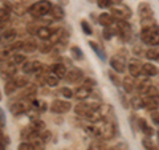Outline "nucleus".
<instances>
[{"mask_svg":"<svg viewBox=\"0 0 159 150\" xmlns=\"http://www.w3.org/2000/svg\"><path fill=\"white\" fill-rule=\"evenodd\" d=\"M141 40L143 44L151 47L159 45V26L155 24V20H152V17L142 20Z\"/></svg>","mask_w":159,"mask_h":150,"instance_id":"1","label":"nucleus"},{"mask_svg":"<svg viewBox=\"0 0 159 150\" xmlns=\"http://www.w3.org/2000/svg\"><path fill=\"white\" fill-rule=\"evenodd\" d=\"M52 9V4L49 0H40V2L34 3L33 6L28 8V12L32 15L33 17H43L47 13L51 12Z\"/></svg>","mask_w":159,"mask_h":150,"instance_id":"2","label":"nucleus"},{"mask_svg":"<svg viewBox=\"0 0 159 150\" xmlns=\"http://www.w3.org/2000/svg\"><path fill=\"white\" fill-rule=\"evenodd\" d=\"M110 13L113 15V17L116 20H127L131 16L130 8H129L127 6H125V4H121V3L116 4V6H111L110 7Z\"/></svg>","mask_w":159,"mask_h":150,"instance_id":"3","label":"nucleus"},{"mask_svg":"<svg viewBox=\"0 0 159 150\" xmlns=\"http://www.w3.org/2000/svg\"><path fill=\"white\" fill-rule=\"evenodd\" d=\"M99 106L98 102H85V101H81L78 102L76 106H74V112H76L77 116L80 117H88L94 109H97Z\"/></svg>","mask_w":159,"mask_h":150,"instance_id":"4","label":"nucleus"},{"mask_svg":"<svg viewBox=\"0 0 159 150\" xmlns=\"http://www.w3.org/2000/svg\"><path fill=\"white\" fill-rule=\"evenodd\" d=\"M116 26H117V29H118V36H119V39H121L123 43L130 41L131 35H133L131 33L130 24H129L126 20H117Z\"/></svg>","mask_w":159,"mask_h":150,"instance_id":"5","label":"nucleus"},{"mask_svg":"<svg viewBox=\"0 0 159 150\" xmlns=\"http://www.w3.org/2000/svg\"><path fill=\"white\" fill-rule=\"evenodd\" d=\"M51 112L54 114H64L68 113L72 109V105L69 101H64V100H54L51 104Z\"/></svg>","mask_w":159,"mask_h":150,"instance_id":"6","label":"nucleus"},{"mask_svg":"<svg viewBox=\"0 0 159 150\" xmlns=\"http://www.w3.org/2000/svg\"><path fill=\"white\" fill-rule=\"evenodd\" d=\"M32 104H29L27 100H19V101L15 102L12 106H11V113L13 114V116H20V114H24V113H28L29 109H31Z\"/></svg>","mask_w":159,"mask_h":150,"instance_id":"7","label":"nucleus"},{"mask_svg":"<svg viewBox=\"0 0 159 150\" xmlns=\"http://www.w3.org/2000/svg\"><path fill=\"white\" fill-rule=\"evenodd\" d=\"M126 60L122 54H114L110 59V67L118 73H123L126 71Z\"/></svg>","mask_w":159,"mask_h":150,"instance_id":"8","label":"nucleus"},{"mask_svg":"<svg viewBox=\"0 0 159 150\" xmlns=\"http://www.w3.org/2000/svg\"><path fill=\"white\" fill-rule=\"evenodd\" d=\"M151 88H152V82L148 77H141L135 82V89L139 94H147Z\"/></svg>","mask_w":159,"mask_h":150,"instance_id":"9","label":"nucleus"},{"mask_svg":"<svg viewBox=\"0 0 159 150\" xmlns=\"http://www.w3.org/2000/svg\"><path fill=\"white\" fill-rule=\"evenodd\" d=\"M127 69H129V73H130V76H133V77H139V76H141V73L143 72V64L139 61V60L133 59V60H130V61H129Z\"/></svg>","mask_w":159,"mask_h":150,"instance_id":"10","label":"nucleus"},{"mask_svg":"<svg viewBox=\"0 0 159 150\" xmlns=\"http://www.w3.org/2000/svg\"><path fill=\"white\" fill-rule=\"evenodd\" d=\"M29 143L32 146V150H45V141L43 139V137L39 133H32L31 137L28 138Z\"/></svg>","mask_w":159,"mask_h":150,"instance_id":"11","label":"nucleus"},{"mask_svg":"<svg viewBox=\"0 0 159 150\" xmlns=\"http://www.w3.org/2000/svg\"><path fill=\"white\" fill-rule=\"evenodd\" d=\"M82 78H84V73H82L81 69H78V68H72L65 77L66 81L70 82V84H77V82L81 81Z\"/></svg>","mask_w":159,"mask_h":150,"instance_id":"12","label":"nucleus"},{"mask_svg":"<svg viewBox=\"0 0 159 150\" xmlns=\"http://www.w3.org/2000/svg\"><path fill=\"white\" fill-rule=\"evenodd\" d=\"M92 88L89 87H85V85H81V87H78L76 89V92H74V97H76L77 100H80V101H85V100L88 97L92 96Z\"/></svg>","mask_w":159,"mask_h":150,"instance_id":"13","label":"nucleus"},{"mask_svg":"<svg viewBox=\"0 0 159 150\" xmlns=\"http://www.w3.org/2000/svg\"><path fill=\"white\" fill-rule=\"evenodd\" d=\"M138 15L141 16L142 20L151 19L152 17V9L148 3H139L138 4Z\"/></svg>","mask_w":159,"mask_h":150,"instance_id":"14","label":"nucleus"},{"mask_svg":"<svg viewBox=\"0 0 159 150\" xmlns=\"http://www.w3.org/2000/svg\"><path fill=\"white\" fill-rule=\"evenodd\" d=\"M143 100H145V108H147L148 110H157L158 106H159V102H158V98L157 97H152V96H148V94H145L143 96Z\"/></svg>","mask_w":159,"mask_h":150,"instance_id":"15","label":"nucleus"},{"mask_svg":"<svg viewBox=\"0 0 159 150\" xmlns=\"http://www.w3.org/2000/svg\"><path fill=\"white\" fill-rule=\"evenodd\" d=\"M139 130H141L146 137H152L154 136V128H151L150 125L146 122L145 118H139Z\"/></svg>","mask_w":159,"mask_h":150,"instance_id":"16","label":"nucleus"},{"mask_svg":"<svg viewBox=\"0 0 159 150\" xmlns=\"http://www.w3.org/2000/svg\"><path fill=\"white\" fill-rule=\"evenodd\" d=\"M51 16L54 19V20H62L65 17V12H64V8L61 4H56V6H52V9H51Z\"/></svg>","mask_w":159,"mask_h":150,"instance_id":"17","label":"nucleus"},{"mask_svg":"<svg viewBox=\"0 0 159 150\" xmlns=\"http://www.w3.org/2000/svg\"><path fill=\"white\" fill-rule=\"evenodd\" d=\"M52 71H53V73L56 74V76H57L60 80H61V78H65L66 74H68L65 65H64V64H61V63H56V64H54V65L52 67Z\"/></svg>","mask_w":159,"mask_h":150,"instance_id":"18","label":"nucleus"},{"mask_svg":"<svg viewBox=\"0 0 159 150\" xmlns=\"http://www.w3.org/2000/svg\"><path fill=\"white\" fill-rule=\"evenodd\" d=\"M88 44H89V47H90L93 51H94V53H96L97 56L102 60V61H105V60H106V53H105V51L102 49V47L99 45L98 43H96V41H89Z\"/></svg>","mask_w":159,"mask_h":150,"instance_id":"19","label":"nucleus"},{"mask_svg":"<svg viewBox=\"0 0 159 150\" xmlns=\"http://www.w3.org/2000/svg\"><path fill=\"white\" fill-rule=\"evenodd\" d=\"M122 87L125 89L126 93H133V91L135 89V81H134L133 76H126L122 81Z\"/></svg>","mask_w":159,"mask_h":150,"instance_id":"20","label":"nucleus"},{"mask_svg":"<svg viewBox=\"0 0 159 150\" xmlns=\"http://www.w3.org/2000/svg\"><path fill=\"white\" fill-rule=\"evenodd\" d=\"M114 19L113 17V15L111 13H101L99 15V17H98V23L101 24V26L103 27H110L114 24Z\"/></svg>","mask_w":159,"mask_h":150,"instance_id":"21","label":"nucleus"},{"mask_svg":"<svg viewBox=\"0 0 159 150\" xmlns=\"http://www.w3.org/2000/svg\"><path fill=\"white\" fill-rule=\"evenodd\" d=\"M25 89L21 92V97L23 98H32L36 96V93H37V87L36 85H33V84H28L27 87H24Z\"/></svg>","mask_w":159,"mask_h":150,"instance_id":"22","label":"nucleus"},{"mask_svg":"<svg viewBox=\"0 0 159 150\" xmlns=\"http://www.w3.org/2000/svg\"><path fill=\"white\" fill-rule=\"evenodd\" d=\"M143 73L147 77H155L158 74V68L151 63H145L143 64Z\"/></svg>","mask_w":159,"mask_h":150,"instance_id":"23","label":"nucleus"},{"mask_svg":"<svg viewBox=\"0 0 159 150\" xmlns=\"http://www.w3.org/2000/svg\"><path fill=\"white\" fill-rule=\"evenodd\" d=\"M62 37H64V31L60 28V29H56V31L52 32V36L49 37L48 41L52 43L53 45H56V44H60V43L62 41Z\"/></svg>","mask_w":159,"mask_h":150,"instance_id":"24","label":"nucleus"},{"mask_svg":"<svg viewBox=\"0 0 159 150\" xmlns=\"http://www.w3.org/2000/svg\"><path fill=\"white\" fill-rule=\"evenodd\" d=\"M52 29L48 28V27H40V29L37 31V37L40 40H43V41H47V40H49V37L52 36Z\"/></svg>","mask_w":159,"mask_h":150,"instance_id":"25","label":"nucleus"},{"mask_svg":"<svg viewBox=\"0 0 159 150\" xmlns=\"http://www.w3.org/2000/svg\"><path fill=\"white\" fill-rule=\"evenodd\" d=\"M85 132L89 134L90 137L93 138H101V132H99V126H97V125H86L85 126Z\"/></svg>","mask_w":159,"mask_h":150,"instance_id":"26","label":"nucleus"},{"mask_svg":"<svg viewBox=\"0 0 159 150\" xmlns=\"http://www.w3.org/2000/svg\"><path fill=\"white\" fill-rule=\"evenodd\" d=\"M116 35H118V29H117L116 24H113V26H110V27H105V28H103V32H102L103 39L110 40L113 36H116Z\"/></svg>","mask_w":159,"mask_h":150,"instance_id":"27","label":"nucleus"},{"mask_svg":"<svg viewBox=\"0 0 159 150\" xmlns=\"http://www.w3.org/2000/svg\"><path fill=\"white\" fill-rule=\"evenodd\" d=\"M89 150H109V148L105 142L101 141V138H96L89 145Z\"/></svg>","mask_w":159,"mask_h":150,"instance_id":"28","label":"nucleus"},{"mask_svg":"<svg viewBox=\"0 0 159 150\" xmlns=\"http://www.w3.org/2000/svg\"><path fill=\"white\" fill-rule=\"evenodd\" d=\"M29 128L32 129V130L34 132V133H43L44 130H45V124H44L41 120H33V121L31 122V125H29Z\"/></svg>","mask_w":159,"mask_h":150,"instance_id":"29","label":"nucleus"},{"mask_svg":"<svg viewBox=\"0 0 159 150\" xmlns=\"http://www.w3.org/2000/svg\"><path fill=\"white\" fill-rule=\"evenodd\" d=\"M16 88H19L17 84H16V80H15V77H12V78L7 80L6 87H4V92H6L7 96H9V94H12L15 91H16Z\"/></svg>","mask_w":159,"mask_h":150,"instance_id":"30","label":"nucleus"},{"mask_svg":"<svg viewBox=\"0 0 159 150\" xmlns=\"http://www.w3.org/2000/svg\"><path fill=\"white\" fill-rule=\"evenodd\" d=\"M12 12L16 13L17 16H23V15L27 12V6H25V3L17 2V3L12 4Z\"/></svg>","mask_w":159,"mask_h":150,"instance_id":"31","label":"nucleus"},{"mask_svg":"<svg viewBox=\"0 0 159 150\" xmlns=\"http://www.w3.org/2000/svg\"><path fill=\"white\" fill-rule=\"evenodd\" d=\"M131 106L135 109V110L145 108V100H143V97H141V96H134L131 98Z\"/></svg>","mask_w":159,"mask_h":150,"instance_id":"32","label":"nucleus"},{"mask_svg":"<svg viewBox=\"0 0 159 150\" xmlns=\"http://www.w3.org/2000/svg\"><path fill=\"white\" fill-rule=\"evenodd\" d=\"M58 77L54 73H47L45 74V84L48 87H57L58 85Z\"/></svg>","mask_w":159,"mask_h":150,"instance_id":"33","label":"nucleus"},{"mask_svg":"<svg viewBox=\"0 0 159 150\" xmlns=\"http://www.w3.org/2000/svg\"><path fill=\"white\" fill-rule=\"evenodd\" d=\"M32 108H34L39 113H43L48 109V105L43 101V100H33L32 101Z\"/></svg>","mask_w":159,"mask_h":150,"instance_id":"34","label":"nucleus"},{"mask_svg":"<svg viewBox=\"0 0 159 150\" xmlns=\"http://www.w3.org/2000/svg\"><path fill=\"white\" fill-rule=\"evenodd\" d=\"M146 57L148 60H154V61L159 63V48H150L146 51Z\"/></svg>","mask_w":159,"mask_h":150,"instance_id":"35","label":"nucleus"},{"mask_svg":"<svg viewBox=\"0 0 159 150\" xmlns=\"http://www.w3.org/2000/svg\"><path fill=\"white\" fill-rule=\"evenodd\" d=\"M25 63V56L20 53H13L11 59H9V64H13V65H17V64H24Z\"/></svg>","mask_w":159,"mask_h":150,"instance_id":"36","label":"nucleus"},{"mask_svg":"<svg viewBox=\"0 0 159 150\" xmlns=\"http://www.w3.org/2000/svg\"><path fill=\"white\" fill-rule=\"evenodd\" d=\"M142 145H143V149H146V150H159L157 148V145L152 142V139L150 137L143 138L142 139Z\"/></svg>","mask_w":159,"mask_h":150,"instance_id":"37","label":"nucleus"},{"mask_svg":"<svg viewBox=\"0 0 159 150\" xmlns=\"http://www.w3.org/2000/svg\"><path fill=\"white\" fill-rule=\"evenodd\" d=\"M36 49H39V47H37V44L33 41H25L23 45V51L25 53H33Z\"/></svg>","mask_w":159,"mask_h":150,"instance_id":"38","label":"nucleus"},{"mask_svg":"<svg viewBox=\"0 0 159 150\" xmlns=\"http://www.w3.org/2000/svg\"><path fill=\"white\" fill-rule=\"evenodd\" d=\"M117 73H118V72H116V71L113 72L111 69L107 72L109 78H110V81H111L114 85H116V87H121V85H122V81H121V78L118 77V74H117Z\"/></svg>","mask_w":159,"mask_h":150,"instance_id":"39","label":"nucleus"},{"mask_svg":"<svg viewBox=\"0 0 159 150\" xmlns=\"http://www.w3.org/2000/svg\"><path fill=\"white\" fill-rule=\"evenodd\" d=\"M16 35H17V32L15 31V29H7V31H3L2 37H3V40L6 39L8 41H13V40L16 39Z\"/></svg>","mask_w":159,"mask_h":150,"instance_id":"40","label":"nucleus"},{"mask_svg":"<svg viewBox=\"0 0 159 150\" xmlns=\"http://www.w3.org/2000/svg\"><path fill=\"white\" fill-rule=\"evenodd\" d=\"M70 53H72V56L74 60H82L84 59V52H82V49L80 48V47H72L70 48Z\"/></svg>","mask_w":159,"mask_h":150,"instance_id":"41","label":"nucleus"},{"mask_svg":"<svg viewBox=\"0 0 159 150\" xmlns=\"http://www.w3.org/2000/svg\"><path fill=\"white\" fill-rule=\"evenodd\" d=\"M9 12H11V9L7 8V7H3L2 11H0V20H2V24H4L6 21H8L9 19Z\"/></svg>","mask_w":159,"mask_h":150,"instance_id":"42","label":"nucleus"},{"mask_svg":"<svg viewBox=\"0 0 159 150\" xmlns=\"http://www.w3.org/2000/svg\"><path fill=\"white\" fill-rule=\"evenodd\" d=\"M21 71L24 74H31L33 73V61H25L23 64V68Z\"/></svg>","mask_w":159,"mask_h":150,"instance_id":"43","label":"nucleus"},{"mask_svg":"<svg viewBox=\"0 0 159 150\" xmlns=\"http://www.w3.org/2000/svg\"><path fill=\"white\" fill-rule=\"evenodd\" d=\"M47 41H48V40H47ZM52 47H53V44L49 43V41L48 43H43L41 45H39V51L45 54V53H49V52L52 51Z\"/></svg>","mask_w":159,"mask_h":150,"instance_id":"44","label":"nucleus"},{"mask_svg":"<svg viewBox=\"0 0 159 150\" xmlns=\"http://www.w3.org/2000/svg\"><path fill=\"white\" fill-rule=\"evenodd\" d=\"M81 28H82V31H84V33H85V35H92L93 33L90 24H89L86 20H81Z\"/></svg>","mask_w":159,"mask_h":150,"instance_id":"45","label":"nucleus"},{"mask_svg":"<svg viewBox=\"0 0 159 150\" xmlns=\"http://www.w3.org/2000/svg\"><path fill=\"white\" fill-rule=\"evenodd\" d=\"M60 93H61L65 98H72V97H74V92L72 91L70 88H61V89H60Z\"/></svg>","mask_w":159,"mask_h":150,"instance_id":"46","label":"nucleus"},{"mask_svg":"<svg viewBox=\"0 0 159 150\" xmlns=\"http://www.w3.org/2000/svg\"><path fill=\"white\" fill-rule=\"evenodd\" d=\"M99 8H110L113 6V0H96Z\"/></svg>","mask_w":159,"mask_h":150,"instance_id":"47","label":"nucleus"},{"mask_svg":"<svg viewBox=\"0 0 159 150\" xmlns=\"http://www.w3.org/2000/svg\"><path fill=\"white\" fill-rule=\"evenodd\" d=\"M15 80H16V84L19 88L21 87H27L28 85V77L27 76H21V77H15Z\"/></svg>","mask_w":159,"mask_h":150,"instance_id":"48","label":"nucleus"},{"mask_svg":"<svg viewBox=\"0 0 159 150\" xmlns=\"http://www.w3.org/2000/svg\"><path fill=\"white\" fill-rule=\"evenodd\" d=\"M82 85L89 87V88H93V87H96V85H97V81L94 78H85V80H84V84Z\"/></svg>","mask_w":159,"mask_h":150,"instance_id":"49","label":"nucleus"},{"mask_svg":"<svg viewBox=\"0 0 159 150\" xmlns=\"http://www.w3.org/2000/svg\"><path fill=\"white\" fill-rule=\"evenodd\" d=\"M151 120H152V122H154V124L159 126V112H157V110L151 112Z\"/></svg>","mask_w":159,"mask_h":150,"instance_id":"50","label":"nucleus"},{"mask_svg":"<svg viewBox=\"0 0 159 150\" xmlns=\"http://www.w3.org/2000/svg\"><path fill=\"white\" fill-rule=\"evenodd\" d=\"M40 136L43 137V139H44V141H45V142H48L49 139H51V137H52V133L49 132V130H44L43 133H40Z\"/></svg>","mask_w":159,"mask_h":150,"instance_id":"51","label":"nucleus"},{"mask_svg":"<svg viewBox=\"0 0 159 150\" xmlns=\"http://www.w3.org/2000/svg\"><path fill=\"white\" fill-rule=\"evenodd\" d=\"M17 150H32V146H31V143H28V142H21L17 146Z\"/></svg>","mask_w":159,"mask_h":150,"instance_id":"52","label":"nucleus"},{"mask_svg":"<svg viewBox=\"0 0 159 150\" xmlns=\"http://www.w3.org/2000/svg\"><path fill=\"white\" fill-rule=\"evenodd\" d=\"M119 101H121L122 106L125 108V109H127V108H129V102L126 101V97H125V94H122L121 92H119Z\"/></svg>","mask_w":159,"mask_h":150,"instance_id":"53","label":"nucleus"},{"mask_svg":"<svg viewBox=\"0 0 159 150\" xmlns=\"http://www.w3.org/2000/svg\"><path fill=\"white\" fill-rule=\"evenodd\" d=\"M0 125H2V128L6 126V112H4V109L0 110Z\"/></svg>","mask_w":159,"mask_h":150,"instance_id":"54","label":"nucleus"},{"mask_svg":"<svg viewBox=\"0 0 159 150\" xmlns=\"http://www.w3.org/2000/svg\"><path fill=\"white\" fill-rule=\"evenodd\" d=\"M58 4H61V6H66V4H69V0H57Z\"/></svg>","mask_w":159,"mask_h":150,"instance_id":"55","label":"nucleus"},{"mask_svg":"<svg viewBox=\"0 0 159 150\" xmlns=\"http://www.w3.org/2000/svg\"><path fill=\"white\" fill-rule=\"evenodd\" d=\"M109 150H121L119 148H117V146H114V148H111V149H109Z\"/></svg>","mask_w":159,"mask_h":150,"instance_id":"56","label":"nucleus"},{"mask_svg":"<svg viewBox=\"0 0 159 150\" xmlns=\"http://www.w3.org/2000/svg\"><path fill=\"white\" fill-rule=\"evenodd\" d=\"M21 3H27V2H29V0H20Z\"/></svg>","mask_w":159,"mask_h":150,"instance_id":"57","label":"nucleus"},{"mask_svg":"<svg viewBox=\"0 0 159 150\" xmlns=\"http://www.w3.org/2000/svg\"><path fill=\"white\" fill-rule=\"evenodd\" d=\"M157 134H158V143H159V132H158Z\"/></svg>","mask_w":159,"mask_h":150,"instance_id":"58","label":"nucleus"},{"mask_svg":"<svg viewBox=\"0 0 159 150\" xmlns=\"http://www.w3.org/2000/svg\"><path fill=\"white\" fill-rule=\"evenodd\" d=\"M89 2H94V0H89Z\"/></svg>","mask_w":159,"mask_h":150,"instance_id":"59","label":"nucleus"}]
</instances>
